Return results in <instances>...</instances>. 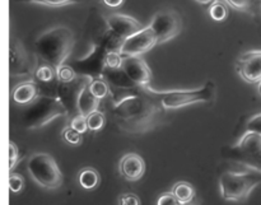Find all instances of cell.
<instances>
[{
	"label": "cell",
	"instance_id": "15",
	"mask_svg": "<svg viewBox=\"0 0 261 205\" xmlns=\"http://www.w3.org/2000/svg\"><path fill=\"white\" fill-rule=\"evenodd\" d=\"M119 171L125 180L138 181L144 175L145 162L137 153H129L120 161Z\"/></svg>",
	"mask_w": 261,
	"mask_h": 205
},
{
	"label": "cell",
	"instance_id": "31",
	"mask_svg": "<svg viewBox=\"0 0 261 205\" xmlns=\"http://www.w3.org/2000/svg\"><path fill=\"white\" fill-rule=\"evenodd\" d=\"M157 205H199V204H196L194 200L190 201V203L184 204L181 203L175 195H173V193H165L163 195H161L160 198H158Z\"/></svg>",
	"mask_w": 261,
	"mask_h": 205
},
{
	"label": "cell",
	"instance_id": "7",
	"mask_svg": "<svg viewBox=\"0 0 261 205\" xmlns=\"http://www.w3.org/2000/svg\"><path fill=\"white\" fill-rule=\"evenodd\" d=\"M103 79L107 82L110 87V94L112 98V105L119 104L121 99L126 97L138 94L143 91L139 86L134 83L129 78L124 69H109L106 68L103 71Z\"/></svg>",
	"mask_w": 261,
	"mask_h": 205
},
{
	"label": "cell",
	"instance_id": "5",
	"mask_svg": "<svg viewBox=\"0 0 261 205\" xmlns=\"http://www.w3.org/2000/svg\"><path fill=\"white\" fill-rule=\"evenodd\" d=\"M145 89L160 101L163 110H177L194 104H205L216 97V84L212 81L193 91H155L152 87Z\"/></svg>",
	"mask_w": 261,
	"mask_h": 205
},
{
	"label": "cell",
	"instance_id": "34",
	"mask_svg": "<svg viewBox=\"0 0 261 205\" xmlns=\"http://www.w3.org/2000/svg\"><path fill=\"white\" fill-rule=\"evenodd\" d=\"M246 132L257 133L261 135V114L255 115L251 119L247 121L246 124Z\"/></svg>",
	"mask_w": 261,
	"mask_h": 205
},
{
	"label": "cell",
	"instance_id": "13",
	"mask_svg": "<svg viewBox=\"0 0 261 205\" xmlns=\"http://www.w3.org/2000/svg\"><path fill=\"white\" fill-rule=\"evenodd\" d=\"M121 68L129 75V78L140 88L145 89L150 87L152 71L143 58H140V56H124Z\"/></svg>",
	"mask_w": 261,
	"mask_h": 205
},
{
	"label": "cell",
	"instance_id": "24",
	"mask_svg": "<svg viewBox=\"0 0 261 205\" xmlns=\"http://www.w3.org/2000/svg\"><path fill=\"white\" fill-rule=\"evenodd\" d=\"M76 76H78V73L70 65L63 64V65L56 69V79L60 83H70L74 79H76Z\"/></svg>",
	"mask_w": 261,
	"mask_h": 205
},
{
	"label": "cell",
	"instance_id": "2",
	"mask_svg": "<svg viewBox=\"0 0 261 205\" xmlns=\"http://www.w3.org/2000/svg\"><path fill=\"white\" fill-rule=\"evenodd\" d=\"M74 46V35L70 28L58 25L41 33L35 41L37 58L43 64L58 69L65 63Z\"/></svg>",
	"mask_w": 261,
	"mask_h": 205
},
{
	"label": "cell",
	"instance_id": "32",
	"mask_svg": "<svg viewBox=\"0 0 261 205\" xmlns=\"http://www.w3.org/2000/svg\"><path fill=\"white\" fill-rule=\"evenodd\" d=\"M70 126L73 127V129H75L76 132L81 133V134H84V133L88 130L87 116H84V115H82V114H78L76 116H74L73 119H71Z\"/></svg>",
	"mask_w": 261,
	"mask_h": 205
},
{
	"label": "cell",
	"instance_id": "20",
	"mask_svg": "<svg viewBox=\"0 0 261 205\" xmlns=\"http://www.w3.org/2000/svg\"><path fill=\"white\" fill-rule=\"evenodd\" d=\"M79 185L86 190H93L99 183V175L94 168L87 167L79 172L78 176Z\"/></svg>",
	"mask_w": 261,
	"mask_h": 205
},
{
	"label": "cell",
	"instance_id": "4",
	"mask_svg": "<svg viewBox=\"0 0 261 205\" xmlns=\"http://www.w3.org/2000/svg\"><path fill=\"white\" fill-rule=\"evenodd\" d=\"M69 110L59 97L38 96L22 112L20 121L25 129H38L58 117L68 116Z\"/></svg>",
	"mask_w": 261,
	"mask_h": 205
},
{
	"label": "cell",
	"instance_id": "37",
	"mask_svg": "<svg viewBox=\"0 0 261 205\" xmlns=\"http://www.w3.org/2000/svg\"><path fill=\"white\" fill-rule=\"evenodd\" d=\"M103 2V4H106L107 7L110 8H117L120 7V5L124 4L125 0H102Z\"/></svg>",
	"mask_w": 261,
	"mask_h": 205
},
{
	"label": "cell",
	"instance_id": "40",
	"mask_svg": "<svg viewBox=\"0 0 261 205\" xmlns=\"http://www.w3.org/2000/svg\"><path fill=\"white\" fill-rule=\"evenodd\" d=\"M260 5H261V0H260Z\"/></svg>",
	"mask_w": 261,
	"mask_h": 205
},
{
	"label": "cell",
	"instance_id": "1",
	"mask_svg": "<svg viewBox=\"0 0 261 205\" xmlns=\"http://www.w3.org/2000/svg\"><path fill=\"white\" fill-rule=\"evenodd\" d=\"M162 105L147 89L112 105V115L117 126L129 134H143L160 122Z\"/></svg>",
	"mask_w": 261,
	"mask_h": 205
},
{
	"label": "cell",
	"instance_id": "23",
	"mask_svg": "<svg viewBox=\"0 0 261 205\" xmlns=\"http://www.w3.org/2000/svg\"><path fill=\"white\" fill-rule=\"evenodd\" d=\"M89 89L93 93L94 97L102 99L109 94L110 87L107 84V82L103 78H94L92 79L91 83H89Z\"/></svg>",
	"mask_w": 261,
	"mask_h": 205
},
{
	"label": "cell",
	"instance_id": "8",
	"mask_svg": "<svg viewBox=\"0 0 261 205\" xmlns=\"http://www.w3.org/2000/svg\"><path fill=\"white\" fill-rule=\"evenodd\" d=\"M157 37V43L168 42L180 33L182 28L181 18L175 10H161L153 17L152 23L149 24Z\"/></svg>",
	"mask_w": 261,
	"mask_h": 205
},
{
	"label": "cell",
	"instance_id": "36",
	"mask_svg": "<svg viewBox=\"0 0 261 205\" xmlns=\"http://www.w3.org/2000/svg\"><path fill=\"white\" fill-rule=\"evenodd\" d=\"M120 205H140V200L135 194H122L119 199Z\"/></svg>",
	"mask_w": 261,
	"mask_h": 205
},
{
	"label": "cell",
	"instance_id": "28",
	"mask_svg": "<svg viewBox=\"0 0 261 205\" xmlns=\"http://www.w3.org/2000/svg\"><path fill=\"white\" fill-rule=\"evenodd\" d=\"M17 2L33 3V4H41V5H46V7L59 8V7H65V5H70V4H78V3L83 2V0H17Z\"/></svg>",
	"mask_w": 261,
	"mask_h": 205
},
{
	"label": "cell",
	"instance_id": "22",
	"mask_svg": "<svg viewBox=\"0 0 261 205\" xmlns=\"http://www.w3.org/2000/svg\"><path fill=\"white\" fill-rule=\"evenodd\" d=\"M224 3H227L233 9L240 10V12L254 14L255 10H256V5L260 4V0H224Z\"/></svg>",
	"mask_w": 261,
	"mask_h": 205
},
{
	"label": "cell",
	"instance_id": "26",
	"mask_svg": "<svg viewBox=\"0 0 261 205\" xmlns=\"http://www.w3.org/2000/svg\"><path fill=\"white\" fill-rule=\"evenodd\" d=\"M87 122H88V130H91V132H98V130H101L105 126L106 119H105V115L97 110V111L92 112V114H89L87 116Z\"/></svg>",
	"mask_w": 261,
	"mask_h": 205
},
{
	"label": "cell",
	"instance_id": "17",
	"mask_svg": "<svg viewBox=\"0 0 261 205\" xmlns=\"http://www.w3.org/2000/svg\"><path fill=\"white\" fill-rule=\"evenodd\" d=\"M91 81L87 82V83L84 84L81 93H79L78 96V102H76L78 114L84 115V116H88L92 112L97 111V109H98L99 106V102H101V99L94 97L93 93L91 92V89H89V83H91Z\"/></svg>",
	"mask_w": 261,
	"mask_h": 205
},
{
	"label": "cell",
	"instance_id": "27",
	"mask_svg": "<svg viewBox=\"0 0 261 205\" xmlns=\"http://www.w3.org/2000/svg\"><path fill=\"white\" fill-rule=\"evenodd\" d=\"M209 14H211V17L213 18L214 20L221 22V20H224L227 18L228 10H227L226 4H223V3L219 2V0H216V2L211 5V8H209Z\"/></svg>",
	"mask_w": 261,
	"mask_h": 205
},
{
	"label": "cell",
	"instance_id": "41",
	"mask_svg": "<svg viewBox=\"0 0 261 205\" xmlns=\"http://www.w3.org/2000/svg\"><path fill=\"white\" fill-rule=\"evenodd\" d=\"M214 2H216V0H214Z\"/></svg>",
	"mask_w": 261,
	"mask_h": 205
},
{
	"label": "cell",
	"instance_id": "14",
	"mask_svg": "<svg viewBox=\"0 0 261 205\" xmlns=\"http://www.w3.org/2000/svg\"><path fill=\"white\" fill-rule=\"evenodd\" d=\"M106 23L111 32L120 36L124 40L143 28L139 20L130 17V15L121 14V13H115V14L109 15L106 18Z\"/></svg>",
	"mask_w": 261,
	"mask_h": 205
},
{
	"label": "cell",
	"instance_id": "25",
	"mask_svg": "<svg viewBox=\"0 0 261 205\" xmlns=\"http://www.w3.org/2000/svg\"><path fill=\"white\" fill-rule=\"evenodd\" d=\"M35 75L38 81L43 82V83H48V82H53L56 78V69L53 68L51 65H47V64H42V65L37 66Z\"/></svg>",
	"mask_w": 261,
	"mask_h": 205
},
{
	"label": "cell",
	"instance_id": "30",
	"mask_svg": "<svg viewBox=\"0 0 261 205\" xmlns=\"http://www.w3.org/2000/svg\"><path fill=\"white\" fill-rule=\"evenodd\" d=\"M63 138L66 143L71 145H78L82 143V134L71 126L65 127L63 130Z\"/></svg>",
	"mask_w": 261,
	"mask_h": 205
},
{
	"label": "cell",
	"instance_id": "18",
	"mask_svg": "<svg viewBox=\"0 0 261 205\" xmlns=\"http://www.w3.org/2000/svg\"><path fill=\"white\" fill-rule=\"evenodd\" d=\"M12 96L17 104L28 105L40 96V89L35 82H23L13 89Z\"/></svg>",
	"mask_w": 261,
	"mask_h": 205
},
{
	"label": "cell",
	"instance_id": "16",
	"mask_svg": "<svg viewBox=\"0 0 261 205\" xmlns=\"http://www.w3.org/2000/svg\"><path fill=\"white\" fill-rule=\"evenodd\" d=\"M91 79L92 78H89V76L81 75L76 76V79H74L70 83H60L59 82L58 97L64 102V105L68 107V110L70 107V105L76 109V102H78L79 93H81L84 84L91 81Z\"/></svg>",
	"mask_w": 261,
	"mask_h": 205
},
{
	"label": "cell",
	"instance_id": "9",
	"mask_svg": "<svg viewBox=\"0 0 261 205\" xmlns=\"http://www.w3.org/2000/svg\"><path fill=\"white\" fill-rule=\"evenodd\" d=\"M93 51L88 56L74 61L73 68L81 75L89 78H103V71L106 69L107 50L101 42L93 46Z\"/></svg>",
	"mask_w": 261,
	"mask_h": 205
},
{
	"label": "cell",
	"instance_id": "35",
	"mask_svg": "<svg viewBox=\"0 0 261 205\" xmlns=\"http://www.w3.org/2000/svg\"><path fill=\"white\" fill-rule=\"evenodd\" d=\"M19 161V152L18 147L13 142L9 143V170L12 171Z\"/></svg>",
	"mask_w": 261,
	"mask_h": 205
},
{
	"label": "cell",
	"instance_id": "38",
	"mask_svg": "<svg viewBox=\"0 0 261 205\" xmlns=\"http://www.w3.org/2000/svg\"><path fill=\"white\" fill-rule=\"evenodd\" d=\"M198 3H200V4H209V3H212L213 0H196Z\"/></svg>",
	"mask_w": 261,
	"mask_h": 205
},
{
	"label": "cell",
	"instance_id": "33",
	"mask_svg": "<svg viewBox=\"0 0 261 205\" xmlns=\"http://www.w3.org/2000/svg\"><path fill=\"white\" fill-rule=\"evenodd\" d=\"M24 186V180L23 176L18 175V173H10L9 175V189L12 193L18 194L23 190Z\"/></svg>",
	"mask_w": 261,
	"mask_h": 205
},
{
	"label": "cell",
	"instance_id": "29",
	"mask_svg": "<svg viewBox=\"0 0 261 205\" xmlns=\"http://www.w3.org/2000/svg\"><path fill=\"white\" fill-rule=\"evenodd\" d=\"M124 56L117 51H110L106 54V68L109 69H120L122 66Z\"/></svg>",
	"mask_w": 261,
	"mask_h": 205
},
{
	"label": "cell",
	"instance_id": "39",
	"mask_svg": "<svg viewBox=\"0 0 261 205\" xmlns=\"http://www.w3.org/2000/svg\"><path fill=\"white\" fill-rule=\"evenodd\" d=\"M259 92H260V94H261V82L259 83Z\"/></svg>",
	"mask_w": 261,
	"mask_h": 205
},
{
	"label": "cell",
	"instance_id": "11",
	"mask_svg": "<svg viewBox=\"0 0 261 205\" xmlns=\"http://www.w3.org/2000/svg\"><path fill=\"white\" fill-rule=\"evenodd\" d=\"M35 64L25 53L22 43L15 38L9 42V73L15 78H27L36 73Z\"/></svg>",
	"mask_w": 261,
	"mask_h": 205
},
{
	"label": "cell",
	"instance_id": "3",
	"mask_svg": "<svg viewBox=\"0 0 261 205\" xmlns=\"http://www.w3.org/2000/svg\"><path fill=\"white\" fill-rule=\"evenodd\" d=\"M261 184V170L250 165H240V170L226 171L219 177L221 195L227 201H244Z\"/></svg>",
	"mask_w": 261,
	"mask_h": 205
},
{
	"label": "cell",
	"instance_id": "21",
	"mask_svg": "<svg viewBox=\"0 0 261 205\" xmlns=\"http://www.w3.org/2000/svg\"><path fill=\"white\" fill-rule=\"evenodd\" d=\"M172 193L184 204L190 203L195 198V189H194V186L189 183H184V181L177 183L173 186Z\"/></svg>",
	"mask_w": 261,
	"mask_h": 205
},
{
	"label": "cell",
	"instance_id": "6",
	"mask_svg": "<svg viewBox=\"0 0 261 205\" xmlns=\"http://www.w3.org/2000/svg\"><path fill=\"white\" fill-rule=\"evenodd\" d=\"M27 170L32 180L41 188L55 190L63 185V173L54 157L47 153H35L31 156Z\"/></svg>",
	"mask_w": 261,
	"mask_h": 205
},
{
	"label": "cell",
	"instance_id": "10",
	"mask_svg": "<svg viewBox=\"0 0 261 205\" xmlns=\"http://www.w3.org/2000/svg\"><path fill=\"white\" fill-rule=\"evenodd\" d=\"M155 45H158L157 37L152 28L148 25L125 38L120 48V54L122 56H142L143 54L152 50Z\"/></svg>",
	"mask_w": 261,
	"mask_h": 205
},
{
	"label": "cell",
	"instance_id": "12",
	"mask_svg": "<svg viewBox=\"0 0 261 205\" xmlns=\"http://www.w3.org/2000/svg\"><path fill=\"white\" fill-rule=\"evenodd\" d=\"M236 70L245 82L250 84L261 82V50L249 51L237 59Z\"/></svg>",
	"mask_w": 261,
	"mask_h": 205
},
{
	"label": "cell",
	"instance_id": "19",
	"mask_svg": "<svg viewBox=\"0 0 261 205\" xmlns=\"http://www.w3.org/2000/svg\"><path fill=\"white\" fill-rule=\"evenodd\" d=\"M234 149L240 150L245 155H259L261 153V135L257 133L246 132L237 143Z\"/></svg>",
	"mask_w": 261,
	"mask_h": 205
}]
</instances>
